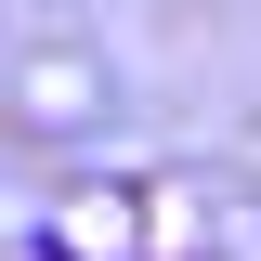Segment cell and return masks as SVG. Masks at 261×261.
<instances>
[{"label": "cell", "instance_id": "7a4b0ae2", "mask_svg": "<svg viewBox=\"0 0 261 261\" xmlns=\"http://www.w3.org/2000/svg\"><path fill=\"white\" fill-rule=\"evenodd\" d=\"M13 261H65V248H53V235H27V248H13Z\"/></svg>", "mask_w": 261, "mask_h": 261}, {"label": "cell", "instance_id": "6da1fadb", "mask_svg": "<svg viewBox=\"0 0 261 261\" xmlns=\"http://www.w3.org/2000/svg\"><path fill=\"white\" fill-rule=\"evenodd\" d=\"M13 118H27L39 144H65V130H92V118H105V65L79 53V39L27 53V65H13Z\"/></svg>", "mask_w": 261, "mask_h": 261}]
</instances>
